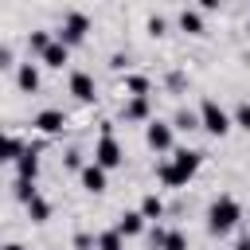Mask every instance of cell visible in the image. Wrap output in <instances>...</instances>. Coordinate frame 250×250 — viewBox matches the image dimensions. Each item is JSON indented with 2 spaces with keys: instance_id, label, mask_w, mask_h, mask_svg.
I'll return each instance as SVG.
<instances>
[{
  "instance_id": "f1b7e54d",
  "label": "cell",
  "mask_w": 250,
  "mask_h": 250,
  "mask_svg": "<svg viewBox=\"0 0 250 250\" xmlns=\"http://www.w3.org/2000/svg\"><path fill=\"white\" fill-rule=\"evenodd\" d=\"M168 86H172V90H180V86H184V74H180V70H172V74H168Z\"/></svg>"
},
{
  "instance_id": "4dcf8cb0",
  "label": "cell",
  "mask_w": 250,
  "mask_h": 250,
  "mask_svg": "<svg viewBox=\"0 0 250 250\" xmlns=\"http://www.w3.org/2000/svg\"><path fill=\"white\" fill-rule=\"evenodd\" d=\"M234 250H250V234H242V238L234 242Z\"/></svg>"
},
{
  "instance_id": "44dd1931",
  "label": "cell",
  "mask_w": 250,
  "mask_h": 250,
  "mask_svg": "<svg viewBox=\"0 0 250 250\" xmlns=\"http://www.w3.org/2000/svg\"><path fill=\"white\" fill-rule=\"evenodd\" d=\"M94 246H98V250H121V246H125V238H121L117 230H102V234L94 238Z\"/></svg>"
},
{
  "instance_id": "ba28073f",
  "label": "cell",
  "mask_w": 250,
  "mask_h": 250,
  "mask_svg": "<svg viewBox=\"0 0 250 250\" xmlns=\"http://www.w3.org/2000/svg\"><path fill=\"white\" fill-rule=\"evenodd\" d=\"M70 94H74L78 102H94V98H98L94 74H90V70H74V74H70Z\"/></svg>"
},
{
  "instance_id": "cb8c5ba5",
  "label": "cell",
  "mask_w": 250,
  "mask_h": 250,
  "mask_svg": "<svg viewBox=\"0 0 250 250\" xmlns=\"http://www.w3.org/2000/svg\"><path fill=\"white\" fill-rule=\"evenodd\" d=\"M31 195H39V191H35V184H31V180H16V199H20V203H27Z\"/></svg>"
},
{
  "instance_id": "9a60e30c",
  "label": "cell",
  "mask_w": 250,
  "mask_h": 250,
  "mask_svg": "<svg viewBox=\"0 0 250 250\" xmlns=\"http://www.w3.org/2000/svg\"><path fill=\"white\" fill-rule=\"evenodd\" d=\"M180 27L188 31V35H203L207 27H203V12L199 8H180Z\"/></svg>"
},
{
  "instance_id": "603a6c76",
  "label": "cell",
  "mask_w": 250,
  "mask_h": 250,
  "mask_svg": "<svg viewBox=\"0 0 250 250\" xmlns=\"http://www.w3.org/2000/svg\"><path fill=\"white\" fill-rule=\"evenodd\" d=\"M172 129H188V133H191V129H199V113H195V109H180Z\"/></svg>"
},
{
  "instance_id": "ac0fdd59",
  "label": "cell",
  "mask_w": 250,
  "mask_h": 250,
  "mask_svg": "<svg viewBox=\"0 0 250 250\" xmlns=\"http://www.w3.org/2000/svg\"><path fill=\"white\" fill-rule=\"evenodd\" d=\"M20 152H23V141H16V137L0 133V164H8V160H20Z\"/></svg>"
},
{
  "instance_id": "8992f818",
  "label": "cell",
  "mask_w": 250,
  "mask_h": 250,
  "mask_svg": "<svg viewBox=\"0 0 250 250\" xmlns=\"http://www.w3.org/2000/svg\"><path fill=\"white\" fill-rule=\"evenodd\" d=\"M145 145H148L152 152H168V148H172V125L160 121V117H152V121L145 125Z\"/></svg>"
},
{
  "instance_id": "1f68e13d",
  "label": "cell",
  "mask_w": 250,
  "mask_h": 250,
  "mask_svg": "<svg viewBox=\"0 0 250 250\" xmlns=\"http://www.w3.org/2000/svg\"><path fill=\"white\" fill-rule=\"evenodd\" d=\"M0 250H27V246H20V242H8V246H0Z\"/></svg>"
},
{
  "instance_id": "7a4b0ae2",
  "label": "cell",
  "mask_w": 250,
  "mask_h": 250,
  "mask_svg": "<svg viewBox=\"0 0 250 250\" xmlns=\"http://www.w3.org/2000/svg\"><path fill=\"white\" fill-rule=\"evenodd\" d=\"M238 219H242V207H238L234 195H219V199H211V207H207V230H211V234H227V230H234Z\"/></svg>"
},
{
  "instance_id": "ffe728a7",
  "label": "cell",
  "mask_w": 250,
  "mask_h": 250,
  "mask_svg": "<svg viewBox=\"0 0 250 250\" xmlns=\"http://www.w3.org/2000/svg\"><path fill=\"white\" fill-rule=\"evenodd\" d=\"M125 90H129V98H148V78L145 74H125Z\"/></svg>"
},
{
  "instance_id": "2e32d148",
  "label": "cell",
  "mask_w": 250,
  "mask_h": 250,
  "mask_svg": "<svg viewBox=\"0 0 250 250\" xmlns=\"http://www.w3.org/2000/svg\"><path fill=\"white\" fill-rule=\"evenodd\" d=\"M141 219L148 223V219H164V199L156 195V191H148L145 199H141Z\"/></svg>"
},
{
  "instance_id": "d6986e66",
  "label": "cell",
  "mask_w": 250,
  "mask_h": 250,
  "mask_svg": "<svg viewBox=\"0 0 250 250\" xmlns=\"http://www.w3.org/2000/svg\"><path fill=\"white\" fill-rule=\"evenodd\" d=\"M51 39H55V35H51L47 27H35V31H27V47H31V55H43V51L51 47Z\"/></svg>"
},
{
  "instance_id": "4316f807",
  "label": "cell",
  "mask_w": 250,
  "mask_h": 250,
  "mask_svg": "<svg viewBox=\"0 0 250 250\" xmlns=\"http://www.w3.org/2000/svg\"><path fill=\"white\" fill-rule=\"evenodd\" d=\"M62 164H66V168H74V172H82V152H78V148H70V152L62 156Z\"/></svg>"
},
{
  "instance_id": "30bf717a",
  "label": "cell",
  "mask_w": 250,
  "mask_h": 250,
  "mask_svg": "<svg viewBox=\"0 0 250 250\" xmlns=\"http://www.w3.org/2000/svg\"><path fill=\"white\" fill-rule=\"evenodd\" d=\"M78 180H82V188H86L90 195H102V191H105V168H98L94 160H90V164H82Z\"/></svg>"
},
{
  "instance_id": "d4e9b609",
  "label": "cell",
  "mask_w": 250,
  "mask_h": 250,
  "mask_svg": "<svg viewBox=\"0 0 250 250\" xmlns=\"http://www.w3.org/2000/svg\"><path fill=\"white\" fill-rule=\"evenodd\" d=\"M145 27H148V35H156V39H160V35L168 31V20H164V16H148V23H145Z\"/></svg>"
},
{
  "instance_id": "5b68a950",
  "label": "cell",
  "mask_w": 250,
  "mask_h": 250,
  "mask_svg": "<svg viewBox=\"0 0 250 250\" xmlns=\"http://www.w3.org/2000/svg\"><path fill=\"white\" fill-rule=\"evenodd\" d=\"M86 31H90V16H86V12H66V16H62V27L55 31V39H59L62 47H78V43L86 39Z\"/></svg>"
},
{
  "instance_id": "277c9868",
  "label": "cell",
  "mask_w": 250,
  "mask_h": 250,
  "mask_svg": "<svg viewBox=\"0 0 250 250\" xmlns=\"http://www.w3.org/2000/svg\"><path fill=\"white\" fill-rule=\"evenodd\" d=\"M125 160V152H121V145H117V137H113V125L109 121H102V137H98V145H94V164L98 168H117Z\"/></svg>"
},
{
  "instance_id": "52a82bcc",
  "label": "cell",
  "mask_w": 250,
  "mask_h": 250,
  "mask_svg": "<svg viewBox=\"0 0 250 250\" xmlns=\"http://www.w3.org/2000/svg\"><path fill=\"white\" fill-rule=\"evenodd\" d=\"M31 125H35L43 137H59V133L66 129V113H62V109H39V113L31 117Z\"/></svg>"
},
{
  "instance_id": "d6a6232c",
  "label": "cell",
  "mask_w": 250,
  "mask_h": 250,
  "mask_svg": "<svg viewBox=\"0 0 250 250\" xmlns=\"http://www.w3.org/2000/svg\"><path fill=\"white\" fill-rule=\"evenodd\" d=\"M246 35H250V23H246Z\"/></svg>"
},
{
  "instance_id": "484cf974",
  "label": "cell",
  "mask_w": 250,
  "mask_h": 250,
  "mask_svg": "<svg viewBox=\"0 0 250 250\" xmlns=\"http://www.w3.org/2000/svg\"><path fill=\"white\" fill-rule=\"evenodd\" d=\"M234 125H242V129L250 133V102H242V105L234 109Z\"/></svg>"
},
{
  "instance_id": "4fadbf2b",
  "label": "cell",
  "mask_w": 250,
  "mask_h": 250,
  "mask_svg": "<svg viewBox=\"0 0 250 250\" xmlns=\"http://www.w3.org/2000/svg\"><path fill=\"white\" fill-rule=\"evenodd\" d=\"M39 59H43V66H55V70H62V66L70 62V47H62L59 39H51V47H47Z\"/></svg>"
},
{
  "instance_id": "6da1fadb",
  "label": "cell",
  "mask_w": 250,
  "mask_h": 250,
  "mask_svg": "<svg viewBox=\"0 0 250 250\" xmlns=\"http://www.w3.org/2000/svg\"><path fill=\"white\" fill-rule=\"evenodd\" d=\"M199 164H203V152H199V148H176V156L156 168V180H160L164 188H184V184L199 172Z\"/></svg>"
},
{
  "instance_id": "8fae6325",
  "label": "cell",
  "mask_w": 250,
  "mask_h": 250,
  "mask_svg": "<svg viewBox=\"0 0 250 250\" xmlns=\"http://www.w3.org/2000/svg\"><path fill=\"white\" fill-rule=\"evenodd\" d=\"M16 86L23 90V94H35L39 90V66L27 59V62H16Z\"/></svg>"
},
{
  "instance_id": "9c48e42d",
  "label": "cell",
  "mask_w": 250,
  "mask_h": 250,
  "mask_svg": "<svg viewBox=\"0 0 250 250\" xmlns=\"http://www.w3.org/2000/svg\"><path fill=\"white\" fill-rule=\"evenodd\" d=\"M16 180H31L35 184V176H39V145H31V148H23L20 152V160H16Z\"/></svg>"
},
{
  "instance_id": "83f0119b",
  "label": "cell",
  "mask_w": 250,
  "mask_h": 250,
  "mask_svg": "<svg viewBox=\"0 0 250 250\" xmlns=\"http://www.w3.org/2000/svg\"><path fill=\"white\" fill-rule=\"evenodd\" d=\"M74 250H94V234L78 230V234H74Z\"/></svg>"
},
{
  "instance_id": "7c38bea8",
  "label": "cell",
  "mask_w": 250,
  "mask_h": 250,
  "mask_svg": "<svg viewBox=\"0 0 250 250\" xmlns=\"http://www.w3.org/2000/svg\"><path fill=\"white\" fill-rule=\"evenodd\" d=\"M121 117H125V121H145V125H148V121H152V102H148V98H129V102L121 105Z\"/></svg>"
},
{
  "instance_id": "7402d4cb",
  "label": "cell",
  "mask_w": 250,
  "mask_h": 250,
  "mask_svg": "<svg viewBox=\"0 0 250 250\" xmlns=\"http://www.w3.org/2000/svg\"><path fill=\"white\" fill-rule=\"evenodd\" d=\"M160 250H188V234H184V230H164Z\"/></svg>"
},
{
  "instance_id": "5bb4252c",
  "label": "cell",
  "mask_w": 250,
  "mask_h": 250,
  "mask_svg": "<svg viewBox=\"0 0 250 250\" xmlns=\"http://www.w3.org/2000/svg\"><path fill=\"white\" fill-rule=\"evenodd\" d=\"M121 238H133V234H141L145 230V219H141V211H125L121 219H117V227H113Z\"/></svg>"
},
{
  "instance_id": "e0dca14e",
  "label": "cell",
  "mask_w": 250,
  "mask_h": 250,
  "mask_svg": "<svg viewBox=\"0 0 250 250\" xmlns=\"http://www.w3.org/2000/svg\"><path fill=\"white\" fill-rule=\"evenodd\" d=\"M23 207H27V219H31V223H47V219H51V203H47L43 195H31Z\"/></svg>"
},
{
  "instance_id": "f546056e",
  "label": "cell",
  "mask_w": 250,
  "mask_h": 250,
  "mask_svg": "<svg viewBox=\"0 0 250 250\" xmlns=\"http://www.w3.org/2000/svg\"><path fill=\"white\" fill-rule=\"evenodd\" d=\"M8 66H12V51H8V47H0V70H8Z\"/></svg>"
},
{
  "instance_id": "3957f363",
  "label": "cell",
  "mask_w": 250,
  "mask_h": 250,
  "mask_svg": "<svg viewBox=\"0 0 250 250\" xmlns=\"http://www.w3.org/2000/svg\"><path fill=\"white\" fill-rule=\"evenodd\" d=\"M230 125H234V121H230V113H227L215 98H203V102H199V129H207L211 137H227V133H230Z\"/></svg>"
}]
</instances>
